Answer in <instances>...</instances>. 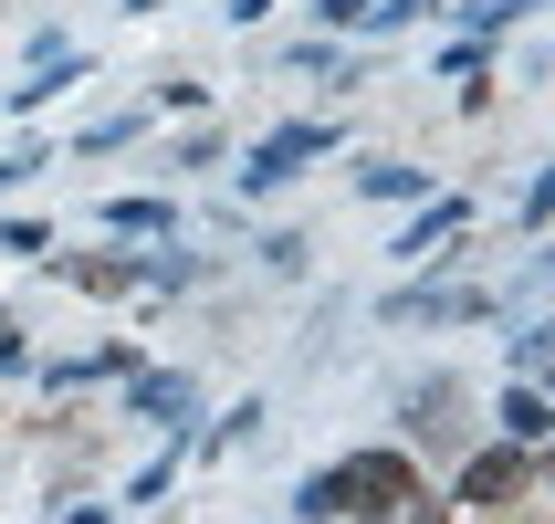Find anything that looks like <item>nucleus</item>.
Here are the masks:
<instances>
[{
  "instance_id": "nucleus-7",
  "label": "nucleus",
  "mask_w": 555,
  "mask_h": 524,
  "mask_svg": "<svg viewBox=\"0 0 555 524\" xmlns=\"http://www.w3.org/2000/svg\"><path fill=\"white\" fill-rule=\"evenodd\" d=\"M462 220H472V210H462V200H440V210H430V220H409V242H399V252H409V263H430V252H440V242H451V231H462Z\"/></svg>"
},
{
  "instance_id": "nucleus-9",
  "label": "nucleus",
  "mask_w": 555,
  "mask_h": 524,
  "mask_svg": "<svg viewBox=\"0 0 555 524\" xmlns=\"http://www.w3.org/2000/svg\"><path fill=\"white\" fill-rule=\"evenodd\" d=\"M105 220H116V231H147V242H157V231H168V200H116Z\"/></svg>"
},
{
  "instance_id": "nucleus-8",
  "label": "nucleus",
  "mask_w": 555,
  "mask_h": 524,
  "mask_svg": "<svg viewBox=\"0 0 555 524\" xmlns=\"http://www.w3.org/2000/svg\"><path fill=\"white\" fill-rule=\"evenodd\" d=\"M503 431L534 451V440H545V388H514V399H503Z\"/></svg>"
},
{
  "instance_id": "nucleus-12",
  "label": "nucleus",
  "mask_w": 555,
  "mask_h": 524,
  "mask_svg": "<svg viewBox=\"0 0 555 524\" xmlns=\"http://www.w3.org/2000/svg\"><path fill=\"white\" fill-rule=\"evenodd\" d=\"M126 11H168V0H126Z\"/></svg>"
},
{
  "instance_id": "nucleus-2",
  "label": "nucleus",
  "mask_w": 555,
  "mask_h": 524,
  "mask_svg": "<svg viewBox=\"0 0 555 524\" xmlns=\"http://www.w3.org/2000/svg\"><path fill=\"white\" fill-rule=\"evenodd\" d=\"M377 315L388 325H472V315H493V294L482 283H399Z\"/></svg>"
},
{
  "instance_id": "nucleus-1",
  "label": "nucleus",
  "mask_w": 555,
  "mask_h": 524,
  "mask_svg": "<svg viewBox=\"0 0 555 524\" xmlns=\"http://www.w3.org/2000/svg\"><path fill=\"white\" fill-rule=\"evenodd\" d=\"M294 514L305 524H336V514H357V524H430L440 503H430V483H420L409 451H357V462L314 472L305 494H294Z\"/></svg>"
},
{
  "instance_id": "nucleus-6",
  "label": "nucleus",
  "mask_w": 555,
  "mask_h": 524,
  "mask_svg": "<svg viewBox=\"0 0 555 524\" xmlns=\"http://www.w3.org/2000/svg\"><path fill=\"white\" fill-rule=\"evenodd\" d=\"M189 409H199V378H179V368H168V378H137V420H157V431H179Z\"/></svg>"
},
{
  "instance_id": "nucleus-5",
  "label": "nucleus",
  "mask_w": 555,
  "mask_h": 524,
  "mask_svg": "<svg viewBox=\"0 0 555 524\" xmlns=\"http://www.w3.org/2000/svg\"><path fill=\"white\" fill-rule=\"evenodd\" d=\"M462 388H451V378H430V388H409V431L420 440H462Z\"/></svg>"
},
{
  "instance_id": "nucleus-4",
  "label": "nucleus",
  "mask_w": 555,
  "mask_h": 524,
  "mask_svg": "<svg viewBox=\"0 0 555 524\" xmlns=\"http://www.w3.org/2000/svg\"><path fill=\"white\" fill-rule=\"evenodd\" d=\"M525 451H482V462H472V483H462V503L472 514H514V503H525Z\"/></svg>"
},
{
  "instance_id": "nucleus-10",
  "label": "nucleus",
  "mask_w": 555,
  "mask_h": 524,
  "mask_svg": "<svg viewBox=\"0 0 555 524\" xmlns=\"http://www.w3.org/2000/svg\"><path fill=\"white\" fill-rule=\"evenodd\" d=\"M314 11H325V31H346V22H367L377 0H314Z\"/></svg>"
},
{
  "instance_id": "nucleus-13",
  "label": "nucleus",
  "mask_w": 555,
  "mask_h": 524,
  "mask_svg": "<svg viewBox=\"0 0 555 524\" xmlns=\"http://www.w3.org/2000/svg\"><path fill=\"white\" fill-rule=\"evenodd\" d=\"M74 524H105V514H74Z\"/></svg>"
},
{
  "instance_id": "nucleus-11",
  "label": "nucleus",
  "mask_w": 555,
  "mask_h": 524,
  "mask_svg": "<svg viewBox=\"0 0 555 524\" xmlns=\"http://www.w3.org/2000/svg\"><path fill=\"white\" fill-rule=\"evenodd\" d=\"M0 368H22V325H0Z\"/></svg>"
},
{
  "instance_id": "nucleus-3",
  "label": "nucleus",
  "mask_w": 555,
  "mask_h": 524,
  "mask_svg": "<svg viewBox=\"0 0 555 524\" xmlns=\"http://www.w3.org/2000/svg\"><path fill=\"white\" fill-rule=\"evenodd\" d=\"M325 148H336V126H283V137H262V148H251L242 189H251V200H262V189H283V179H294V168H305V157H325Z\"/></svg>"
}]
</instances>
